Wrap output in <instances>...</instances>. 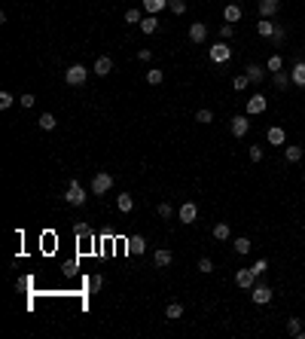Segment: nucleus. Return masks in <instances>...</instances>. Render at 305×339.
<instances>
[{
	"mask_svg": "<svg viewBox=\"0 0 305 339\" xmlns=\"http://www.w3.org/2000/svg\"><path fill=\"white\" fill-rule=\"evenodd\" d=\"M156 214H159V217H165V220H168V217H171V214H174V208L168 205V202H162V205L156 208Z\"/></svg>",
	"mask_w": 305,
	"mask_h": 339,
	"instance_id": "obj_42",
	"label": "nucleus"
},
{
	"mask_svg": "<svg viewBox=\"0 0 305 339\" xmlns=\"http://www.w3.org/2000/svg\"><path fill=\"white\" fill-rule=\"evenodd\" d=\"M290 80H293V86L305 89V58H296V64H293V71H290Z\"/></svg>",
	"mask_w": 305,
	"mask_h": 339,
	"instance_id": "obj_11",
	"label": "nucleus"
},
{
	"mask_svg": "<svg viewBox=\"0 0 305 339\" xmlns=\"http://www.w3.org/2000/svg\"><path fill=\"white\" fill-rule=\"evenodd\" d=\"M141 31H144V34H156V31H159V19H156V16H144Z\"/></svg>",
	"mask_w": 305,
	"mask_h": 339,
	"instance_id": "obj_26",
	"label": "nucleus"
},
{
	"mask_svg": "<svg viewBox=\"0 0 305 339\" xmlns=\"http://www.w3.org/2000/svg\"><path fill=\"white\" fill-rule=\"evenodd\" d=\"M208 55H211L214 64H226V61L232 58V49H229V43H226V40H220V43H214V46H211Z\"/></svg>",
	"mask_w": 305,
	"mask_h": 339,
	"instance_id": "obj_3",
	"label": "nucleus"
},
{
	"mask_svg": "<svg viewBox=\"0 0 305 339\" xmlns=\"http://www.w3.org/2000/svg\"><path fill=\"white\" fill-rule=\"evenodd\" d=\"M101 287H104V275H92L89 278V293H98Z\"/></svg>",
	"mask_w": 305,
	"mask_h": 339,
	"instance_id": "obj_37",
	"label": "nucleus"
},
{
	"mask_svg": "<svg viewBox=\"0 0 305 339\" xmlns=\"http://www.w3.org/2000/svg\"><path fill=\"white\" fill-rule=\"evenodd\" d=\"M214 239H217V242H229L232 239V226L229 223H217V226H214Z\"/></svg>",
	"mask_w": 305,
	"mask_h": 339,
	"instance_id": "obj_21",
	"label": "nucleus"
},
{
	"mask_svg": "<svg viewBox=\"0 0 305 339\" xmlns=\"http://www.w3.org/2000/svg\"><path fill=\"white\" fill-rule=\"evenodd\" d=\"M37 126H40L43 132H52L55 126H58V119H55V116H52V113H43V116L37 119Z\"/></svg>",
	"mask_w": 305,
	"mask_h": 339,
	"instance_id": "obj_28",
	"label": "nucleus"
},
{
	"mask_svg": "<svg viewBox=\"0 0 305 339\" xmlns=\"http://www.w3.org/2000/svg\"><path fill=\"white\" fill-rule=\"evenodd\" d=\"M251 300L256 302V306H266V302H272V287H269V284H253Z\"/></svg>",
	"mask_w": 305,
	"mask_h": 339,
	"instance_id": "obj_8",
	"label": "nucleus"
},
{
	"mask_svg": "<svg viewBox=\"0 0 305 339\" xmlns=\"http://www.w3.org/2000/svg\"><path fill=\"white\" fill-rule=\"evenodd\" d=\"M168 9H171L174 16H183L186 13V0H168Z\"/></svg>",
	"mask_w": 305,
	"mask_h": 339,
	"instance_id": "obj_34",
	"label": "nucleus"
},
{
	"mask_svg": "<svg viewBox=\"0 0 305 339\" xmlns=\"http://www.w3.org/2000/svg\"><path fill=\"white\" fill-rule=\"evenodd\" d=\"M110 187H113V177H110L107 171H98V174L92 177V196H104Z\"/></svg>",
	"mask_w": 305,
	"mask_h": 339,
	"instance_id": "obj_5",
	"label": "nucleus"
},
{
	"mask_svg": "<svg viewBox=\"0 0 305 339\" xmlns=\"http://www.w3.org/2000/svg\"><path fill=\"white\" fill-rule=\"evenodd\" d=\"M272 83H275V89H287L293 80H290V74H284V71H278L275 76H272Z\"/></svg>",
	"mask_w": 305,
	"mask_h": 339,
	"instance_id": "obj_31",
	"label": "nucleus"
},
{
	"mask_svg": "<svg viewBox=\"0 0 305 339\" xmlns=\"http://www.w3.org/2000/svg\"><path fill=\"white\" fill-rule=\"evenodd\" d=\"M284 156H287V162H290V165H296V162H302V156H305V150H302V147H296V144H287V150H284Z\"/></svg>",
	"mask_w": 305,
	"mask_h": 339,
	"instance_id": "obj_20",
	"label": "nucleus"
},
{
	"mask_svg": "<svg viewBox=\"0 0 305 339\" xmlns=\"http://www.w3.org/2000/svg\"><path fill=\"white\" fill-rule=\"evenodd\" d=\"M232 247H235V254L238 257H244V254H251V247H253V242L247 239V235H238V239L232 242Z\"/></svg>",
	"mask_w": 305,
	"mask_h": 339,
	"instance_id": "obj_19",
	"label": "nucleus"
},
{
	"mask_svg": "<svg viewBox=\"0 0 305 339\" xmlns=\"http://www.w3.org/2000/svg\"><path fill=\"white\" fill-rule=\"evenodd\" d=\"M165 6H168V0H144V9H146V16H156V13H162Z\"/></svg>",
	"mask_w": 305,
	"mask_h": 339,
	"instance_id": "obj_23",
	"label": "nucleus"
},
{
	"mask_svg": "<svg viewBox=\"0 0 305 339\" xmlns=\"http://www.w3.org/2000/svg\"><path fill=\"white\" fill-rule=\"evenodd\" d=\"M64 199H67V205H73V208L86 205V189L80 187V180H71V184H67V193H64Z\"/></svg>",
	"mask_w": 305,
	"mask_h": 339,
	"instance_id": "obj_2",
	"label": "nucleus"
},
{
	"mask_svg": "<svg viewBox=\"0 0 305 339\" xmlns=\"http://www.w3.org/2000/svg\"><path fill=\"white\" fill-rule=\"evenodd\" d=\"M189 40L193 43H205L208 40V25L205 21H193V25H189Z\"/></svg>",
	"mask_w": 305,
	"mask_h": 339,
	"instance_id": "obj_10",
	"label": "nucleus"
},
{
	"mask_svg": "<svg viewBox=\"0 0 305 339\" xmlns=\"http://www.w3.org/2000/svg\"><path fill=\"white\" fill-rule=\"evenodd\" d=\"M287 333L290 336H299L302 333V321L299 318H287Z\"/></svg>",
	"mask_w": 305,
	"mask_h": 339,
	"instance_id": "obj_35",
	"label": "nucleus"
},
{
	"mask_svg": "<svg viewBox=\"0 0 305 339\" xmlns=\"http://www.w3.org/2000/svg\"><path fill=\"white\" fill-rule=\"evenodd\" d=\"M18 104H21V107L28 110V107H34V104H37V98H34V95L28 92V95H21V98H18Z\"/></svg>",
	"mask_w": 305,
	"mask_h": 339,
	"instance_id": "obj_43",
	"label": "nucleus"
},
{
	"mask_svg": "<svg viewBox=\"0 0 305 339\" xmlns=\"http://www.w3.org/2000/svg\"><path fill=\"white\" fill-rule=\"evenodd\" d=\"M266 141L272 144V147H284L287 144V134H284V129H281V126H272V129L266 132Z\"/></svg>",
	"mask_w": 305,
	"mask_h": 339,
	"instance_id": "obj_13",
	"label": "nucleus"
},
{
	"mask_svg": "<svg viewBox=\"0 0 305 339\" xmlns=\"http://www.w3.org/2000/svg\"><path fill=\"white\" fill-rule=\"evenodd\" d=\"M126 21H128V25H141V21H144L141 9H128V13H126Z\"/></svg>",
	"mask_w": 305,
	"mask_h": 339,
	"instance_id": "obj_38",
	"label": "nucleus"
},
{
	"mask_svg": "<svg viewBox=\"0 0 305 339\" xmlns=\"http://www.w3.org/2000/svg\"><path fill=\"white\" fill-rule=\"evenodd\" d=\"M150 55H153L150 49H138V58H141V61H150Z\"/></svg>",
	"mask_w": 305,
	"mask_h": 339,
	"instance_id": "obj_46",
	"label": "nucleus"
},
{
	"mask_svg": "<svg viewBox=\"0 0 305 339\" xmlns=\"http://www.w3.org/2000/svg\"><path fill=\"white\" fill-rule=\"evenodd\" d=\"M198 272H201V275H211V272H214V260H211V257H201V260H198Z\"/></svg>",
	"mask_w": 305,
	"mask_h": 339,
	"instance_id": "obj_36",
	"label": "nucleus"
},
{
	"mask_svg": "<svg viewBox=\"0 0 305 339\" xmlns=\"http://www.w3.org/2000/svg\"><path fill=\"white\" fill-rule=\"evenodd\" d=\"M116 208H119L122 214H128V211L134 208V199H131L128 193H119V196H116Z\"/></svg>",
	"mask_w": 305,
	"mask_h": 339,
	"instance_id": "obj_25",
	"label": "nucleus"
},
{
	"mask_svg": "<svg viewBox=\"0 0 305 339\" xmlns=\"http://www.w3.org/2000/svg\"><path fill=\"white\" fill-rule=\"evenodd\" d=\"M177 217H180V223H196V217H198V205L196 202H183V205H180V211H177Z\"/></svg>",
	"mask_w": 305,
	"mask_h": 339,
	"instance_id": "obj_7",
	"label": "nucleus"
},
{
	"mask_svg": "<svg viewBox=\"0 0 305 339\" xmlns=\"http://www.w3.org/2000/svg\"><path fill=\"white\" fill-rule=\"evenodd\" d=\"M165 80V71H159V67H150V71H146V83L150 86H159Z\"/></svg>",
	"mask_w": 305,
	"mask_h": 339,
	"instance_id": "obj_29",
	"label": "nucleus"
},
{
	"mask_svg": "<svg viewBox=\"0 0 305 339\" xmlns=\"http://www.w3.org/2000/svg\"><path fill=\"white\" fill-rule=\"evenodd\" d=\"M247 86H251V80H247V74H235V76H232V89H235V92H244Z\"/></svg>",
	"mask_w": 305,
	"mask_h": 339,
	"instance_id": "obj_30",
	"label": "nucleus"
},
{
	"mask_svg": "<svg viewBox=\"0 0 305 339\" xmlns=\"http://www.w3.org/2000/svg\"><path fill=\"white\" fill-rule=\"evenodd\" d=\"M113 71V61L107 58V55H101V58L95 61V76H107Z\"/></svg>",
	"mask_w": 305,
	"mask_h": 339,
	"instance_id": "obj_22",
	"label": "nucleus"
},
{
	"mask_svg": "<svg viewBox=\"0 0 305 339\" xmlns=\"http://www.w3.org/2000/svg\"><path fill=\"white\" fill-rule=\"evenodd\" d=\"M13 95H9V92H0V110H9V107H13Z\"/></svg>",
	"mask_w": 305,
	"mask_h": 339,
	"instance_id": "obj_40",
	"label": "nucleus"
},
{
	"mask_svg": "<svg viewBox=\"0 0 305 339\" xmlns=\"http://www.w3.org/2000/svg\"><path fill=\"white\" fill-rule=\"evenodd\" d=\"M284 40H287V25H278L275 34H272V46L281 49V46H284Z\"/></svg>",
	"mask_w": 305,
	"mask_h": 339,
	"instance_id": "obj_27",
	"label": "nucleus"
},
{
	"mask_svg": "<svg viewBox=\"0 0 305 339\" xmlns=\"http://www.w3.org/2000/svg\"><path fill=\"white\" fill-rule=\"evenodd\" d=\"M232 34H235V28L229 25V21H226V25H220V37H223V40H232Z\"/></svg>",
	"mask_w": 305,
	"mask_h": 339,
	"instance_id": "obj_44",
	"label": "nucleus"
},
{
	"mask_svg": "<svg viewBox=\"0 0 305 339\" xmlns=\"http://www.w3.org/2000/svg\"><path fill=\"white\" fill-rule=\"evenodd\" d=\"M153 260H156V266H159V269H168V266L174 263V254L168 251V247H159V251L153 254Z\"/></svg>",
	"mask_w": 305,
	"mask_h": 339,
	"instance_id": "obj_15",
	"label": "nucleus"
},
{
	"mask_svg": "<svg viewBox=\"0 0 305 339\" xmlns=\"http://www.w3.org/2000/svg\"><path fill=\"white\" fill-rule=\"evenodd\" d=\"M73 232H76V235H89V232H92V226H89V223H76Z\"/></svg>",
	"mask_w": 305,
	"mask_h": 339,
	"instance_id": "obj_45",
	"label": "nucleus"
},
{
	"mask_svg": "<svg viewBox=\"0 0 305 339\" xmlns=\"http://www.w3.org/2000/svg\"><path fill=\"white\" fill-rule=\"evenodd\" d=\"M196 122L208 126V122H214V113H211V110H198V113H196Z\"/></svg>",
	"mask_w": 305,
	"mask_h": 339,
	"instance_id": "obj_39",
	"label": "nucleus"
},
{
	"mask_svg": "<svg viewBox=\"0 0 305 339\" xmlns=\"http://www.w3.org/2000/svg\"><path fill=\"white\" fill-rule=\"evenodd\" d=\"M266 107H269V98L263 92L247 98V116H259V113H266Z\"/></svg>",
	"mask_w": 305,
	"mask_h": 339,
	"instance_id": "obj_4",
	"label": "nucleus"
},
{
	"mask_svg": "<svg viewBox=\"0 0 305 339\" xmlns=\"http://www.w3.org/2000/svg\"><path fill=\"white\" fill-rule=\"evenodd\" d=\"M251 269H253V275H256V278H259V275H266V269H269V260H266V257L253 260V263H251Z\"/></svg>",
	"mask_w": 305,
	"mask_h": 339,
	"instance_id": "obj_33",
	"label": "nucleus"
},
{
	"mask_svg": "<svg viewBox=\"0 0 305 339\" xmlns=\"http://www.w3.org/2000/svg\"><path fill=\"white\" fill-rule=\"evenodd\" d=\"M241 13H244V9H241L238 3H226V9H223V19L229 21V25H235V21H241Z\"/></svg>",
	"mask_w": 305,
	"mask_h": 339,
	"instance_id": "obj_18",
	"label": "nucleus"
},
{
	"mask_svg": "<svg viewBox=\"0 0 305 339\" xmlns=\"http://www.w3.org/2000/svg\"><path fill=\"white\" fill-rule=\"evenodd\" d=\"M235 284H238L241 290H253V284H256L253 269H251V266H247V269H238V272H235Z\"/></svg>",
	"mask_w": 305,
	"mask_h": 339,
	"instance_id": "obj_6",
	"label": "nucleus"
},
{
	"mask_svg": "<svg viewBox=\"0 0 305 339\" xmlns=\"http://www.w3.org/2000/svg\"><path fill=\"white\" fill-rule=\"evenodd\" d=\"M266 71H269V74H278V71H284V61H281V55H272V58L266 61Z\"/></svg>",
	"mask_w": 305,
	"mask_h": 339,
	"instance_id": "obj_32",
	"label": "nucleus"
},
{
	"mask_svg": "<svg viewBox=\"0 0 305 339\" xmlns=\"http://www.w3.org/2000/svg\"><path fill=\"white\" fill-rule=\"evenodd\" d=\"M251 162H263V144H253L251 147Z\"/></svg>",
	"mask_w": 305,
	"mask_h": 339,
	"instance_id": "obj_41",
	"label": "nucleus"
},
{
	"mask_svg": "<svg viewBox=\"0 0 305 339\" xmlns=\"http://www.w3.org/2000/svg\"><path fill=\"white\" fill-rule=\"evenodd\" d=\"M165 318H168V321L183 318V306H180V302H168V306H165Z\"/></svg>",
	"mask_w": 305,
	"mask_h": 339,
	"instance_id": "obj_24",
	"label": "nucleus"
},
{
	"mask_svg": "<svg viewBox=\"0 0 305 339\" xmlns=\"http://www.w3.org/2000/svg\"><path fill=\"white\" fill-rule=\"evenodd\" d=\"M229 132L235 134V138H244V134L251 132V119H247V116H235V119L229 122Z\"/></svg>",
	"mask_w": 305,
	"mask_h": 339,
	"instance_id": "obj_9",
	"label": "nucleus"
},
{
	"mask_svg": "<svg viewBox=\"0 0 305 339\" xmlns=\"http://www.w3.org/2000/svg\"><path fill=\"white\" fill-rule=\"evenodd\" d=\"M281 9V0H259V19H272L278 16Z\"/></svg>",
	"mask_w": 305,
	"mask_h": 339,
	"instance_id": "obj_12",
	"label": "nucleus"
},
{
	"mask_svg": "<svg viewBox=\"0 0 305 339\" xmlns=\"http://www.w3.org/2000/svg\"><path fill=\"white\" fill-rule=\"evenodd\" d=\"M89 80V71H86V64H71L64 71V83L67 86H83Z\"/></svg>",
	"mask_w": 305,
	"mask_h": 339,
	"instance_id": "obj_1",
	"label": "nucleus"
},
{
	"mask_svg": "<svg viewBox=\"0 0 305 339\" xmlns=\"http://www.w3.org/2000/svg\"><path fill=\"white\" fill-rule=\"evenodd\" d=\"M275 28H278V25H275L272 19H259V21H256V34H259V37H266V40H272Z\"/></svg>",
	"mask_w": 305,
	"mask_h": 339,
	"instance_id": "obj_16",
	"label": "nucleus"
},
{
	"mask_svg": "<svg viewBox=\"0 0 305 339\" xmlns=\"http://www.w3.org/2000/svg\"><path fill=\"white\" fill-rule=\"evenodd\" d=\"M126 245H128V254H131V257H141V254L146 251V239H144V235H131Z\"/></svg>",
	"mask_w": 305,
	"mask_h": 339,
	"instance_id": "obj_14",
	"label": "nucleus"
},
{
	"mask_svg": "<svg viewBox=\"0 0 305 339\" xmlns=\"http://www.w3.org/2000/svg\"><path fill=\"white\" fill-rule=\"evenodd\" d=\"M244 74H247V80H251V86H259V83H263V76H266V74H263V64H256V61L247 64Z\"/></svg>",
	"mask_w": 305,
	"mask_h": 339,
	"instance_id": "obj_17",
	"label": "nucleus"
}]
</instances>
